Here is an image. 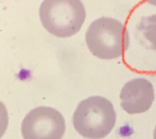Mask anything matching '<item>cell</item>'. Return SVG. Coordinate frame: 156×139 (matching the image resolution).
I'll use <instances>...</instances> for the list:
<instances>
[{"label":"cell","instance_id":"obj_1","mask_svg":"<svg viewBox=\"0 0 156 139\" xmlns=\"http://www.w3.org/2000/svg\"><path fill=\"white\" fill-rule=\"evenodd\" d=\"M85 41L94 56L101 59H114L123 55L129 48V32L119 20L101 17L90 24Z\"/></svg>","mask_w":156,"mask_h":139},{"label":"cell","instance_id":"obj_6","mask_svg":"<svg viewBox=\"0 0 156 139\" xmlns=\"http://www.w3.org/2000/svg\"><path fill=\"white\" fill-rule=\"evenodd\" d=\"M137 29L150 43L151 49L156 50V15L141 18Z\"/></svg>","mask_w":156,"mask_h":139},{"label":"cell","instance_id":"obj_2","mask_svg":"<svg viewBox=\"0 0 156 139\" xmlns=\"http://www.w3.org/2000/svg\"><path fill=\"white\" fill-rule=\"evenodd\" d=\"M116 121L114 107L109 100L92 96L78 104L73 117L78 134L88 139H102L112 132Z\"/></svg>","mask_w":156,"mask_h":139},{"label":"cell","instance_id":"obj_8","mask_svg":"<svg viewBox=\"0 0 156 139\" xmlns=\"http://www.w3.org/2000/svg\"><path fill=\"white\" fill-rule=\"evenodd\" d=\"M154 139H156V126L154 130Z\"/></svg>","mask_w":156,"mask_h":139},{"label":"cell","instance_id":"obj_4","mask_svg":"<svg viewBox=\"0 0 156 139\" xmlns=\"http://www.w3.org/2000/svg\"><path fill=\"white\" fill-rule=\"evenodd\" d=\"M65 129V119L62 114L50 107L33 109L21 124L24 139H62Z\"/></svg>","mask_w":156,"mask_h":139},{"label":"cell","instance_id":"obj_7","mask_svg":"<svg viewBox=\"0 0 156 139\" xmlns=\"http://www.w3.org/2000/svg\"><path fill=\"white\" fill-rule=\"evenodd\" d=\"M145 1L148 2V3H150V4L156 6V0H145Z\"/></svg>","mask_w":156,"mask_h":139},{"label":"cell","instance_id":"obj_3","mask_svg":"<svg viewBox=\"0 0 156 139\" xmlns=\"http://www.w3.org/2000/svg\"><path fill=\"white\" fill-rule=\"evenodd\" d=\"M39 16L50 34L65 38L80 31L86 13L80 0H44L39 8Z\"/></svg>","mask_w":156,"mask_h":139},{"label":"cell","instance_id":"obj_5","mask_svg":"<svg viewBox=\"0 0 156 139\" xmlns=\"http://www.w3.org/2000/svg\"><path fill=\"white\" fill-rule=\"evenodd\" d=\"M120 105L129 114H140L147 112L154 100L153 85L144 78L129 80L120 92Z\"/></svg>","mask_w":156,"mask_h":139}]
</instances>
